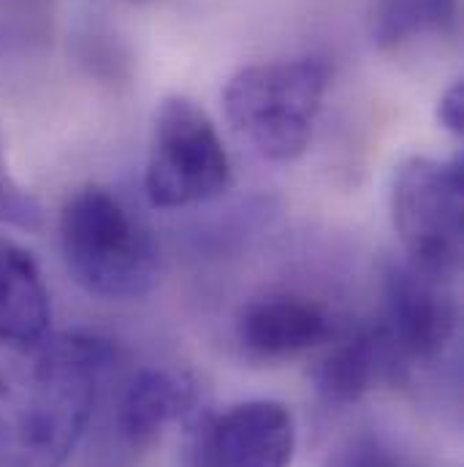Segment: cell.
I'll return each mask as SVG.
<instances>
[{
    "label": "cell",
    "mask_w": 464,
    "mask_h": 467,
    "mask_svg": "<svg viewBox=\"0 0 464 467\" xmlns=\"http://www.w3.org/2000/svg\"><path fill=\"white\" fill-rule=\"evenodd\" d=\"M233 182L232 158L218 125L188 96H169L152 117L144 193L152 207L182 210L223 196Z\"/></svg>",
    "instance_id": "cell-4"
},
{
    "label": "cell",
    "mask_w": 464,
    "mask_h": 467,
    "mask_svg": "<svg viewBox=\"0 0 464 467\" xmlns=\"http://www.w3.org/2000/svg\"><path fill=\"white\" fill-rule=\"evenodd\" d=\"M0 223L22 232H38L44 226V210L38 199L27 193L8 171L3 136H0Z\"/></svg>",
    "instance_id": "cell-13"
},
{
    "label": "cell",
    "mask_w": 464,
    "mask_h": 467,
    "mask_svg": "<svg viewBox=\"0 0 464 467\" xmlns=\"http://www.w3.org/2000/svg\"><path fill=\"white\" fill-rule=\"evenodd\" d=\"M294 449V413L274 400H247L199 424L191 460L193 467H288Z\"/></svg>",
    "instance_id": "cell-7"
},
{
    "label": "cell",
    "mask_w": 464,
    "mask_h": 467,
    "mask_svg": "<svg viewBox=\"0 0 464 467\" xmlns=\"http://www.w3.org/2000/svg\"><path fill=\"white\" fill-rule=\"evenodd\" d=\"M329 90V66L318 57L244 66L223 90L233 133L263 161L291 163L307 152Z\"/></svg>",
    "instance_id": "cell-3"
},
{
    "label": "cell",
    "mask_w": 464,
    "mask_h": 467,
    "mask_svg": "<svg viewBox=\"0 0 464 467\" xmlns=\"http://www.w3.org/2000/svg\"><path fill=\"white\" fill-rule=\"evenodd\" d=\"M438 122L454 133V136H462L464 130V85L462 82H454L438 101Z\"/></svg>",
    "instance_id": "cell-14"
},
{
    "label": "cell",
    "mask_w": 464,
    "mask_h": 467,
    "mask_svg": "<svg viewBox=\"0 0 464 467\" xmlns=\"http://www.w3.org/2000/svg\"><path fill=\"white\" fill-rule=\"evenodd\" d=\"M16 353L0 369V467H63L93 424L115 348L66 332Z\"/></svg>",
    "instance_id": "cell-1"
},
{
    "label": "cell",
    "mask_w": 464,
    "mask_h": 467,
    "mask_svg": "<svg viewBox=\"0 0 464 467\" xmlns=\"http://www.w3.org/2000/svg\"><path fill=\"white\" fill-rule=\"evenodd\" d=\"M337 467H407L405 462L388 457L386 451L375 449V446H361V449H353L350 454H345L340 460Z\"/></svg>",
    "instance_id": "cell-15"
},
{
    "label": "cell",
    "mask_w": 464,
    "mask_h": 467,
    "mask_svg": "<svg viewBox=\"0 0 464 467\" xmlns=\"http://www.w3.org/2000/svg\"><path fill=\"white\" fill-rule=\"evenodd\" d=\"M462 202V158L416 155L397 169L391 221L410 266L440 280L457 277L464 242Z\"/></svg>",
    "instance_id": "cell-5"
},
{
    "label": "cell",
    "mask_w": 464,
    "mask_h": 467,
    "mask_svg": "<svg viewBox=\"0 0 464 467\" xmlns=\"http://www.w3.org/2000/svg\"><path fill=\"white\" fill-rule=\"evenodd\" d=\"M459 0H375L372 38L380 49H402L424 36L454 33Z\"/></svg>",
    "instance_id": "cell-12"
},
{
    "label": "cell",
    "mask_w": 464,
    "mask_h": 467,
    "mask_svg": "<svg viewBox=\"0 0 464 467\" xmlns=\"http://www.w3.org/2000/svg\"><path fill=\"white\" fill-rule=\"evenodd\" d=\"M52 305L38 261L0 234V350H27L49 337Z\"/></svg>",
    "instance_id": "cell-10"
},
{
    "label": "cell",
    "mask_w": 464,
    "mask_h": 467,
    "mask_svg": "<svg viewBox=\"0 0 464 467\" xmlns=\"http://www.w3.org/2000/svg\"><path fill=\"white\" fill-rule=\"evenodd\" d=\"M57 229L66 269L88 294L128 302L155 288L160 244L109 188L88 185L68 196Z\"/></svg>",
    "instance_id": "cell-2"
},
{
    "label": "cell",
    "mask_w": 464,
    "mask_h": 467,
    "mask_svg": "<svg viewBox=\"0 0 464 467\" xmlns=\"http://www.w3.org/2000/svg\"><path fill=\"white\" fill-rule=\"evenodd\" d=\"M449 283L410 264H394L386 272L383 313L375 324L407 372L443 356L457 335L459 310Z\"/></svg>",
    "instance_id": "cell-6"
},
{
    "label": "cell",
    "mask_w": 464,
    "mask_h": 467,
    "mask_svg": "<svg viewBox=\"0 0 464 467\" xmlns=\"http://www.w3.org/2000/svg\"><path fill=\"white\" fill-rule=\"evenodd\" d=\"M196 400V383L185 372L141 367L128 375L109 397L112 413L107 430L122 451L136 454L150 449L169 424L188 416Z\"/></svg>",
    "instance_id": "cell-9"
},
{
    "label": "cell",
    "mask_w": 464,
    "mask_h": 467,
    "mask_svg": "<svg viewBox=\"0 0 464 467\" xmlns=\"http://www.w3.org/2000/svg\"><path fill=\"white\" fill-rule=\"evenodd\" d=\"M407 375L399 356L388 346L377 324H366L343 337L321 358L315 369L318 394L329 405H350L383 383H397Z\"/></svg>",
    "instance_id": "cell-11"
},
{
    "label": "cell",
    "mask_w": 464,
    "mask_h": 467,
    "mask_svg": "<svg viewBox=\"0 0 464 467\" xmlns=\"http://www.w3.org/2000/svg\"><path fill=\"white\" fill-rule=\"evenodd\" d=\"M236 343L261 364L291 361L329 343L337 332L326 305L304 294H266L247 302L236 316Z\"/></svg>",
    "instance_id": "cell-8"
}]
</instances>
